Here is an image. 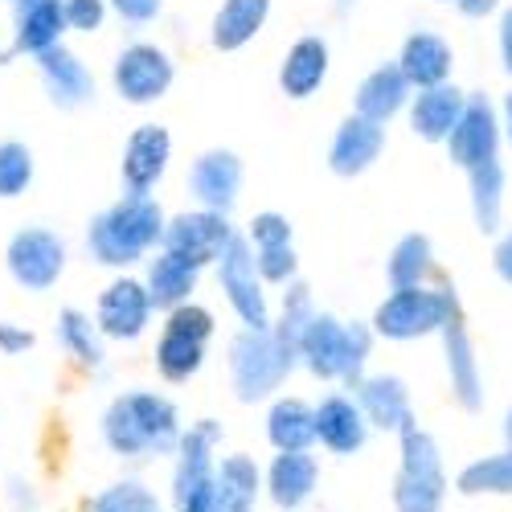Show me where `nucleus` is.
<instances>
[{
    "mask_svg": "<svg viewBox=\"0 0 512 512\" xmlns=\"http://www.w3.org/2000/svg\"><path fill=\"white\" fill-rule=\"evenodd\" d=\"M103 439L123 459L177 451V443H181L177 406L160 394H123L103 414Z\"/></svg>",
    "mask_w": 512,
    "mask_h": 512,
    "instance_id": "nucleus-1",
    "label": "nucleus"
},
{
    "mask_svg": "<svg viewBox=\"0 0 512 512\" xmlns=\"http://www.w3.org/2000/svg\"><path fill=\"white\" fill-rule=\"evenodd\" d=\"M164 238V213L152 197H123L91 222L87 246L103 267H127Z\"/></svg>",
    "mask_w": 512,
    "mask_h": 512,
    "instance_id": "nucleus-2",
    "label": "nucleus"
},
{
    "mask_svg": "<svg viewBox=\"0 0 512 512\" xmlns=\"http://www.w3.org/2000/svg\"><path fill=\"white\" fill-rule=\"evenodd\" d=\"M369 345H373V332L365 324H340L328 312H316L295 345V357H300L316 377L332 381V377H345L349 386L361 381V369L369 361Z\"/></svg>",
    "mask_w": 512,
    "mask_h": 512,
    "instance_id": "nucleus-3",
    "label": "nucleus"
},
{
    "mask_svg": "<svg viewBox=\"0 0 512 512\" xmlns=\"http://www.w3.org/2000/svg\"><path fill=\"white\" fill-rule=\"evenodd\" d=\"M295 349H287L283 340L267 332H238L230 340V377L238 402H263L283 386V377L295 369Z\"/></svg>",
    "mask_w": 512,
    "mask_h": 512,
    "instance_id": "nucleus-4",
    "label": "nucleus"
},
{
    "mask_svg": "<svg viewBox=\"0 0 512 512\" xmlns=\"http://www.w3.org/2000/svg\"><path fill=\"white\" fill-rule=\"evenodd\" d=\"M447 496L443 455L431 431L410 426L402 435V467L394 480V508L398 512H439Z\"/></svg>",
    "mask_w": 512,
    "mask_h": 512,
    "instance_id": "nucleus-5",
    "label": "nucleus"
},
{
    "mask_svg": "<svg viewBox=\"0 0 512 512\" xmlns=\"http://www.w3.org/2000/svg\"><path fill=\"white\" fill-rule=\"evenodd\" d=\"M451 316H459L451 287H439V291L406 287V291H394L390 300L373 312V332L386 340H418V336L443 332V324Z\"/></svg>",
    "mask_w": 512,
    "mask_h": 512,
    "instance_id": "nucleus-6",
    "label": "nucleus"
},
{
    "mask_svg": "<svg viewBox=\"0 0 512 512\" xmlns=\"http://www.w3.org/2000/svg\"><path fill=\"white\" fill-rule=\"evenodd\" d=\"M213 336V316L197 304L168 312V324L156 340V369L164 381H189L205 361V340Z\"/></svg>",
    "mask_w": 512,
    "mask_h": 512,
    "instance_id": "nucleus-7",
    "label": "nucleus"
},
{
    "mask_svg": "<svg viewBox=\"0 0 512 512\" xmlns=\"http://www.w3.org/2000/svg\"><path fill=\"white\" fill-rule=\"evenodd\" d=\"M218 279H222L230 308L246 324V332H267L271 328V308H267V295H263L259 267H254V250L242 234H234L226 242L222 259H218Z\"/></svg>",
    "mask_w": 512,
    "mask_h": 512,
    "instance_id": "nucleus-8",
    "label": "nucleus"
},
{
    "mask_svg": "<svg viewBox=\"0 0 512 512\" xmlns=\"http://www.w3.org/2000/svg\"><path fill=\"white\" fill-rule=\"evenodd\" d=\"M234 238L226 213H209V209H197V213H181V218H173L164 226V250L177 254V259L193 263L197 271L205 263H218L226 242Z\"/></svg>",
    "mask_w": 512,
    "mask_h": 512,
    "instance_id": "nucleus-9",
    "label": "nucleus"
},
{
    "mask_svg": "<svg viewBox=\"0 0 512 512\" xmlns=\"http://www.w3.org/2000/svg\"><path fill=\"white\" fill-rule=\"evenodd\" d=\"M66 267V242L50 230H21L9 242V275L25 291H50Z\"/></svg>",
    "mask_w": 512,
    "mask_h": 512,
    "instance_id": "nucleus-10",
    "label": "nucleus"
},
{
    "mask_svg": "<svg viewBox=\"0 0 512 512\" xmlns=\"http://www.w3.org/2000/svg\"><path fill=\"white\" fill-rule=\"evenodd\" d=\"M115 91L127 99V103H156L164 99V91L173 87V62H168L164 50L156 46H144V41H136V46H127L119 58H115Z\"/></svg>",
    "mask_w": 512,
    "mask_h": 512,
    "instance_id": "nucleus-11",
    "label": "nucleus"
},
{
    "mask_svg": "<svg viewBox=\"0 0 512 512\" xmlns=\"http://www.w3.org/2000/svg\"><path fill=\"white\" fill-rule=\"evenodd\" d=\"M222 439V426L213 418L193 422L177 443V472H173V500L185 504L189 496L213 488V447Z\"/></svg>",
    "mask_w": 512,
    "mask_h": 512,
    "instance_id": "nucleus-12",
    "label": "nucleus"
},
{
    "mask_svg": "<svg viewBox=\"0 0 512 512\" xmlns=\"http://www.w3.org/2000/svg\"><path fill=\"white\" fill-rule=\"evenodd\" d=\"M496 144H500V119H496V111L484 95H472L463 103L455 132L447 136L451 160L472 173V168H480L484 160H496Z\"/></svg>",
    "mask_w": 512,
    "mask_h": 512,
    "instance_id": "nucleus-13",
    "label": "nucleus"
},
{
    "mask_svg": "<svg viewBox=\"0 0 512 512\" xmlns=\"http://www.w3.org/2000/svg\"><path fill=\"white\" fill-rule=\"evenodd\" d=\"M357 410L365 414L369 426H381V431H394V435H406L410 426H418L406 381L394 373L361 377L357 381Z\"/></svg>",
    "mask_w": 512,
    "mask_h": 512,
    "instance_id": "nucleus-14",
    "label": "nucleus"
},
{
    "mask_svg": "<svg viewBox=\"0 0 512 512\" xmlns=\"http://www.w3.org/2000/svg\"><path fill=\"white\" fill-rule=\"evenodd\" d=\"M168 156H173V140H168L164 127L144 123L132 132L123 148V185L127 197H148V189H156V181L164 177Z\"/></svg>",
    "mask_w": 512,
    "mask_h": 512,
    "instance_id": "nucleus-15",
    "label": "nucleus"
},
{
    "mask_svg": "<svg viewBox=\"0 0 512 512\" xmlns=\"http://www.w3.org/2000/svg\"><path fill=\"white\" fill-rule=\"evenodd\" d=\"M148 316H152V300L144 283L136 279H115L103 295H99V312H95V328L103 336H115V340H136L144 328H148Z\"/></svg>",
    "mask_w": 512,
    "mask_h": 512,
    "instance_id": "nucleus-16",
    "label": "nucleus"
},
{
    "mask_svg": "<svg viewBox=\"0 0 512 512\" xmlns=\"http://www.w3.org/2000/svg\"><path fill=\"white\" fill-rule=\"evenodd\" d=\"M238 185H242V160L234 152H201L193 160V173H189V189L193 197L209 209V213H226L238 201Z\"/></svg>",
    "mask_w": 512,
    "mask_h": 512,
    "instance_id": "nucleus-17",
    "label": "nucleus"
},
{
    "mask_svg": "<svg viewBox=\"0 0 512 512\" xmlns=\"http://www.w3.org/2000/svg\"><path fill=\"white\" fill-rule=\"evenodd\" d=\"M386 148V127H377L361 115H349L336 127V140L328 148V168L336 177H361L365 168Z\"/></svg>",
    "mask_w": 512,
    "mask_h": 512,
    "instance_id": "nucleus-18",
    "label": "nucleus"
},
{
    "mask_svg": "<svg viewBox=\"0 0 512 512\" xmlns=\"http://www.w3.org/2000/svg\"><path fill=\"white\" fill-rule=\"evenodd\" d=\"M312 422H316V439H320L332 455H353V451H361L365 439H369L365 414L357 410L353 398H340V394L324 398V402L312 410Z\"/></svg>",
    "mask_w": 512,
    "mask_h": 512,
    "instance_id": "nucleus-19",
    "label": "nucleus"
},
{
    "mask_svg": "<svg viewBox=\"0 0 512 512\" xmlns=\"http://www.w3.org/2000/svg\"><path fill=\"white\" fill-rule=\"evenodd\" d=\"M402 70V78L410 82V87L418 91H431V87H443L451 66H455V54L443 37L435 33H414L406 37V46H402V58L394 62Z\"/></svg>",
    "mask_w": 512,
    "mask_h": 512,
    "instance_id": "nucleus-20",
    "label": "nucleus"
},
{
    "mask_svg": "<svg viewBox=\"0 0 512 512\" xmlns=\"http://www.w3.org/2000/svg\"><path fill=\"white\" fill-rule=\"evenodd\" d=\"M328 78V41L324 37H300L287 50L279 66V87L287 99H312Z\"/></svg>",
    "mask_w": 512,
    "mask_h": 512,
    "instance_id": "nucleus-21",
    "label": "nucleus"
},
{
    "mask_svg": "<svg viewBox=\"0 0 512 512\" xmlns=\"http://www.w3.org/2000/svg\"><path fill=\"white\" fill-rule=\"evenodd\" d=\"M443 345H447V373H451V390H455L459 406L480 410L484 406V381H480L476 349H472V340H467V328L459 316H451L443 324Z\"/></svg>",
    "mask_w": 512,
    "mask_h": 512,
    "instance_id": "nucleus-22",
    "label": "nucleus"
},
{
    "mask_svg": "<svg viewBox=\"0 0 512 512\" xmlns=\"http://www.w3.org/2000/svg\"><path fill=\"white\" fill-rule=\"evenodd\" d=\"M259 488V463L250 455H226L222 467H213V512H254Z\"/></svg>",
    "mask_w": 512,
    "mask_h": 512,
    "instance_id": "nucleus-23",
    "label": "nucleus"
},
{
    "mask_svg": "<svg viewBox=\"0 0 512 512\" xmlns=\"http://www.w3.org/2000/svg\"><path fill=\"white\" fill-rule=\"evenodd\" d=\"M37 66H41V78H46V91L58 107H78V103H87L95 95V78L91 70L82 66L70 50L54 46L46 54H37Z\"/></svg>",
    "mask_w": 512,
    "mask_h": 512,
    "instance_id": "nucleus-24",
    "label": "nucleus"
},
{
    "mask_svg": "<svg viewBox=\"0 0 512 512\" xmlns=\"http://www.w3.org/2000/svg\"><path fill=\"white\" fill-rule=\"evenodd\" d=\"M316 480H320V463L308 451L275 455L267 467V488H271V500L279 508H300L316 492Z\"/></svg>",
    "mask_w": 512,
    "mask_h": 512,
    "instance_id": "nucleus-25",
    "label": "nucleus"
},
{
    "mask_svg": "<svg viewBox=\"0 0 512 512\" xmlns=\"http://www.w3.org/2000/svg\"><path fill=\"white\" fill-rule=\"evenodd\" d=\"M463 103L467 95L455 91V87H431V91H422L414 99V111H410V127H414V136H422L426 144H439L455 132V123L463 115Z\"/></svg>",
    "mask_w": 512,
    "mask_h": 512,
    "instance_id": "nucleus-26",
    "label": "nucleus"
},
{
    "mask_svg": "<svg viewBox=\"0 0 512 512\" xmlns=\"http://www.w3.org/2000/svg\"><path fill=\"white\" fill-rule=\"evenodd\" d=\"M406 95H410V82L402 78V70L390 62V66H377L361 87H357V115L369 119V123H390L402 107H406Z\"/></svg>",
    "mask_w": 512,
    "mask_h": 512,
    "instance_id": "nucleus-27",
    "label": "nucleus"
},
{
    "mask_svg": "<svg viewBox=\"0 0 512 512\" xmlns=\"http://www.w3.org/2000/svg\"><path fill=\"white\" fill-rule=\"evenodd\" d=\"M267 13H271V0H226L218 17H213V33H209L213 46L222 54L242 50L246 41H254V33L267 25Z\"/></svg>",
    "mask_w": 512,
    "mask_h": 512,
    "instance_id": "nucleus-28",
    "label": "nucleus"
},
{
    "mask_svg": "<svg viewBox=\"0 0 512 512\" xmlns=\"http://www.w3.org/2000/svg\"><path fill=\"white\" fill-rule=\"evenodd\" d=\"M267 439L275 443L279 455L287 451H308L316 439V422H312V406L300 398H279L267 414Z\"/></svg>",
    "mask_w": 512,
    "mask_h": 512,
    "instance_id": "nucleus-29",
    "label": "nucleus"
},
{
    "mask_svg": "<svg viewBox=\"0 0 512 512\" xmlns=\"http://www.w3.org/2000/svg\"><path fill=\"white\" fill-rule=\"evenodd\" d=\"M197 287V267L177 259V254H156L152 259V271H148V300L152 308H181L189 300V291Z\"/></svg>",
    "mask_w": 512,
    "mask_h": 512,
    "instance_id": "nucleus-30",
    "label": "nucleus"
},
{
    "mask_svg": "<svg viewBox=\"0 0 512 512\" xmlns=\"http://www.w3.org/2000/svg\"><path fill=\"white\" fill-rule=\"evenodd\" d=\"M66 33V17H62V0H41V5L25 9L17 21V41L13 50L21 54H46L58 46V37Z\"/></svg>",
    "mask_w": 512,
    "mask_h": 512,
    "instance_id": "nucleus-31",
    "label": "nucleus"
},
{
    "mask_svg": "<svg viewBox=\"0 0 512 512\" xmlns=\"http://www.w3.org/2000/svg\"><path fill=\"white\" fill-rule=\"evenodd\" d=\"M455 484L463 496H512V447L467 463Z\"/></svg>",
    "mask_w": 512,
    "mask_h": 512,
    "instance_id": "nucleus-32",
    "label": "nucleus"
},
{
    "mask_svg": "<svg viewBox=\"0 0 512 512\" xmlns=\"http://www.w3.org/2000/svg\"><path fill=\"white\" fill-rule=\"evenodd\" d=\"M500 205H504V168L500 160H484L472 168V213L484 234L500 230Z\"/></svg>",
    "mask_w": 512,
    "mask_h": 512,
    "instance_id": "nucleus-33",
    "label": "nucleus"
},
{
    "mask_svg": "<svg viewBox=\"0 0 512 512\" xmlns=\"http://www.w3.org/2000/svg\"><path fill=\"white\" fill-rule=\"evenodd\" d=\"M431 267H435L431 238H426V234H406L394 246V254H390V283H394V291L422 287V279L431 275Z\"/></svg>",
    "mask_w": 512,
    "mask_h": 512,
    "instance_id": "nucleus-34",
    "label": "nucleus"
},
{
    "mask_svg": "<svg viewBox=\"0 0 512 512\" xmlns=\"http://www.w3.org/2000/svg\"><path fill=\"white\" fill-rule=\"evenodd\" d=\"M58 340H62V349L74 357V361H82V365H103V340H99V328L82 316V312H74V308H66L62 316H58Z\"/></svg>",
    "mask_w": 512,
    "mask_h": 512,
    "instance_id": "nucleus-35",
    "label": "nucleus"
},
{
    "mask_svg": "<svg viewBox=\"0 0 512 512\" xmlns=\"http://www.w3.org/2000/svg\"><path fill=\"white\" fill-rule=\"evenodd\" d=\"M91 512H160V500L140 480H123V484L103 488L91 500Z\"/></svg>",
    "mask_w": 512,
    "mask_h": 512,
    "instance_id": "nucleus-36",
    "label": "nucleus"
},
{
    "mask_svg": "<svg viewBox=\"0 0 512 512\" xmlns=\"http://www.w3.org/2000/svg\"><path fill=\"white\" fill-rule=\"evenodd\" d=\"M312 316H316V312H312V291H308L304 283H291V291L283 295V320H279V328H271V332L283 340L287 349H295Z\"/></svg>",
    "mask_w": 512,
    "mask_h": 512,
    "instance_id": "nucleus-37",
    "label": "nucleus"
},
{
    "mask_svg": "<svg viewBox=\"0 0 512 512\" xmlns=\"http://www.w3.org/2000/svg\"><path fill=\"white\" fill-rule=\"evenodd\" d=\"M33 181V152L17 140L0 144V197H17Z\"/></svg>",
    "mask_w": 512,
    "mask_h": 512,
    "instance_id": "nucleus-38",
    "label": "nucleus"
},
{
    "mask_svg": "<svg viewBox=\"0 0 512 512\" xmlns=\"http://www.w3.org/2000/svg\"><path fill=\"white\" fill-rule=\"evenodd\" d=\"M246 242L254 250H271V246H291V222L283 213H259V218L250 222V234Z\"/></svg>",
    "mask_w": 512,
    "mask_h": 512,
    "instance_id": "nucleus-39",
    "label": "nucleus"
},
{
    "mask_svg": "<svg viewBox=\"0 0 512 512\" xmlns=\"http://www.w3.org/2000/svg\"><path fill=\"white\" fill-rule=\"evenodd\" d=\"M254 267H259V279H267V283H291L295 279V250L291 246L254 250Z\"/></svg>",
    "mask_w": 512,
    "mask_h": 512,
    "instance_id": "nucleus-40",
    "label": "nucleus"
},
{
    "mask_svg": "<svg viewBox=\"0 0 512 512\" xmlns=\"http://www.w3.org/2000/svg\"><path fill=\"white\" fill-rule=\"evenodd\" d=\"M62 17H66V29L95 33L107 17V5L103 0H62Z\"/></svg>",
    "mask_w": 512,
    "mask_h": 512,
    "instance_id": "nucleus-41",
    "label": "nucleus"
},
{
    "mask_svg": "<svg viewBox=\"0 0 512 512\" xmlns=\"http://www.w3.org/2000/svg\"><path fill=\"white\" fill-rule=\"evenodd\" d=\"M25 349H33V332H25V328H17V324H0V353H25Z\"/></svg>",
    "mask_w": 512,
    "mask_h": 512,
    "instance_id": "nucleus-42",
    "label": "nucleus"
},
{
    "mask_svg": "<svg viewBox=\"0 0 512 512\" xmlns=\"http://www.w3.org/2000/svg\"><path fill=\"white\" fill-rule=\"evenodd\" d=\"M127 21H152L156 13H160V0H119L115 5Z\"/></svg>",
    "mask_w": 512,
    "mask_h": 512,
    "instance_id": "nucleus-43",
    "label": "nucleus"
},
{
    "mask_svg": "<svg viewBox=\"0 0 512 512\" xmlns=\"http://www.w3.org/2000/svg\"><path fill=\"white\" fill-rule=\"evenodd\" d=\"M492 263H496V275H500L504 283H512V230L500 238V246H496V259H492Z\"/></svg>",
    "mask_w": 512,
    "mask_h": 512,
    "instance_id": "nucleus-44",
    "label": "nucleus"
},
{
    "mask_svg": "<svg viewBox=\"0 0 512 512\" xmlns=\"http://www.w3.org/2000/svg\"><path fill=\"white\" fill-rule=\"evenodd\" d=\"M500 58H504V70L512 74V9H504L500 17Z\"/></svg>",
    "mask_w": 512,
    "mask_h": 512,
    "instance_id": "nucleus-45",
    "label": "nucleus"
},
{
    "mask_svg": "<svg viewBox=\"0 0 512 512\" xmlns=\"http://www.w3.org/2000/svg\"><path fill=\"white\" fill-rule=\"evenodd\" d=\"M463 17H488L492 9H496V0H459L455 5Z\"/></svg>",
    "mask_w": 512,
    "mask_h": 512,
    "instance_id": "nucleus-46",
    "label": "nucleus"
},
{
    "mask_svg": "<svg viewBox=\"0 0 512 512\" xmlns=\"http://www.w3.org/2000/svg\"><path fill=\"white\" fill-rule=\"evenodd\" d=\"M504 132H508V144H512V95L504 99Z\"/></svg>",
    "mask_w": 512,
    "mask_h": 512,
    "instance_id": "nucleus-47",
    "label": "nucleus"
},
{
    "mask_svg": "<svg viewBox=\"0 0 512 512\" xmlns=\"http://www.w3.org/2000/svg\"><path fill=\"white\" fill-rule=\"evenodd\" d=\"M504 439H508V447H512V410L504 414Z\"/></svg>",
    "mask_w": 512,
    "mask_h": 512,
    "instance_id": "nucleus-48",
    "label": "nucleus"
},
{
    "mask_svg": "<svg viewBox=\"0 0 512 512\" xmlns=\"http://www.w3.org/2000/svg\"><path fill=\"white\" fill-rule=\"evenodd\" d=\"M33 5H41V0H17V9L25 13V9H33Z\"/></svg>",
    "mask_w": 512,
    "mask_h": 512,
    "instance_id": "nucleus-49",
    "label": "nucleus"
},
{
    "mask_svg": "<svg viewBox=\"0 0 512 512\" xmlns=\"http://www.w3.org/2000/svg\"><path fill=\"white\" fill-rule=\"evenodd\" d=\"M336 5H340V9H349V0H336Z\"/></svg>",
    "mask_w": 512,
    "mask_h": 512,
    "instance_id": "nucleus-50",
    "label": "nucleus"
},
{
    "mask_svg": "<svg viewBox=\"0 0 512 512\" xmlns=\"http://www.w3.org/2000/svg\"><path fill=\"white\" fill-rule=\"evenodd\" d=\"M447 5H459V0H447Z\"/></svg>",
    "mask_w": 512,
    "mask_h": 512,
    "instance_id": "nucleus-51",
    "label": "nucleus"
},
{
    "mask_svg": "<svg viewBox=\"0 0 512 512\" xmlns=\"http://www.w3.org/2000/svg\"><path fill=\"white\" fill-rule=\"evenodd\" d=\"M115 5H119V0H115Z\"/></svg>",
    "mask_w": 512,
    "mask_h": 512,
    "instance_id": "nucleus-52",
    "label": "nucleus"
}]
</instances>
